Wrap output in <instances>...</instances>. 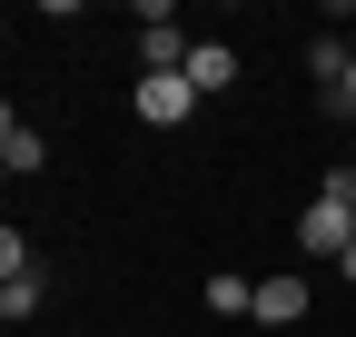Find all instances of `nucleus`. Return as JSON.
Masks as SVG:
<instances>
[{"instance_id": "obj_1", "label": "nucleus", "mask_w": 356, "mask_h": 337, "mask_svg": "<svg viewBox=\"0 0 356 337\" xmlns=\"http://www.w3.org/2000/svg\"><path fill=\"white\" fill-rule=\"evenodd\" d=\"M297 248H307V258H346V248H356V198H346V179H327L317 198L297 208Z\"/></svg>"}, {"instance_id": "obj_2", "label": "nucleus", "mask_w": 356, "mask_h": 337, "mask_svg": "<svg viewBox=\"0 0 356 337\" xmlns=\"http://www.w3.org/2000/svg\"><path fill=\"white\" fill-rule=\"evenodd\" d=\"M0 318H40V258H30V238L20 228H0Z\"/></svg>"}, {"instance_id": "obj_3", "label": "nucleus", "mask_w": 356, "mask_h": 337, "mask_svg": "<svg viewBox=\"0 0 356 337\" xmlns=\"http://www.w3.org/2000/svg\"><path fill=\"white\" fill-rule=\"evenodd\" d=\"M188 50H198V40L149 0V10H139V79H178V70H188Z\"/></svg>"}, {"instance_id": "obj_4", "label": "nucleus", "mask_w": 356, "mask_h": 337, "mask_svg": "<svg viewBox=\"0 0 356 337\" xmlns=\"http://www.w3.org/2000/svg\"><path fill=\"white\" fill-rule=\"evenodd\" d=\"M129 109H139L149 130H178V119L198 109V90H188V70H178V79H139V90H129Z\"/></svg>"}, {"instance_id": "obj_5", "label": "nucleus", "mask_w": 356, "mask_h": 337, "mask_svg": "<svg viewBox=\"0 0 356 337\" xmlns=\"http://www.w3.org/2000/svg\"><path fill=\"white\" fill-rule=\"evenodd\" d=\"M307 298H317V288H307L297 268H277V278H257V318H267V327H297V318H307Z\"/></svg>"}, {"instance_id": "obj_6", "label": "nucleus", "mask_w": 356, "mask_h": 337, "mask_svg": "<svg viewBox=\"0 0 356 337\" xmlns=\"http://www.w3.org/2000/svg\"><path fill=\"white\" fill-rule=\"evenodd\" d=\"M188 90H198V100L238 90V50H228V40H198V50H188Z\"/></svg>"}, {"instance_id": "obj_7", "label": "nucleus", "mask_w": 356, "mask_h": 337, "mask_svg": "<svg viewBox=\"0 0 356 337\" xmlns=\"http://www.w3.org/2000/svg\"><path fill=\"white\" fill-rule=\"evenodd\" d=\"M0 168H10V179H30V168H50V139H40V130H30L20 109L0 119Z\"/></svg>"}, {"instance_id": "obj_8", "label": "nucleus", "mask_w": 356, "mask_h": 337, "mask_svg": "<svg viewBox=\"0 0 356 337\" xmlns=\"http://www.w3.org/2000/svg\"><path fill=\"white\" fill-rule=\"evenodd\" d=\"M208 308H218V318H257V278L218 268V278H208Z\"/></svg>"}, {"instance_id": "obj_9", "label": "nucleus", "mask_w": 356, "mask_h": 337, "mask_svg": "<svg viewBox=\"0 0 356 337\" xmlns=\"http://www.w3.org/2000/svg\"><path fill=\"white\" fill-rule=\"evenodd\" d=\"M307 70H317L327 90H337V79H346V40H317V50H307Z\"/></svg>"}, {"instance_id": "obj_10", "label": "nucleus", "mask_w": 356, "mask_h": 337, "mask_svg": "<svg viewBox=\"0 0 356 337\" xmlns=\"http://www.w3.org/2000/svg\"><path fill=\"white\" fill-rule=\"evenodd\" d=\"M327 100H337V109L356 119V40H346V79H337V90H327Z\"/></svg>"}, {"instance_id": "obj_11", "label": "nucleus", "mask_w": 356, "mask_h": 337, "mask_svg": "<svg viewBox=\"0 0 356 337\" xmlns=\"http://www.w3.org/2000/svg\"><path fill=\"white\" fill-rule=\"evenodd\" d=\"M337 179H346V198H356V159H346V168H337Z\"/></svg>"}, {"instance_id": "obj_12", "label": "nucleus", "mask_w": 356, "mask_h": 337, "mask_svg": "<svg viewBox=\"0 0 356 337\" xmlns=\"http://www.w3.org/2000/svg\"><path fill=\"white\" fill-rule=\"evenodd\" d=\"M337 268H346V278H356V248H346V258H337Z\"/></svg>"}]
</instances>
